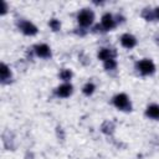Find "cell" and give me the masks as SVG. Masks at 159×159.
Listing matches in <instances>:
<instances>
[{
	"instance_id": "obj_1",
	"label": "cell",
	"mask_w": 159,
	"mask_h": 159,
	"mask_svg": "<svg viewBox=\"0 0 159 159\" xmlns=\"http://www.w3.org/2000/svg\"><path fill=\"white\" fill-rule=\"evenodd\" d=\"M113 104H114L118 109H120V111L128 112V111L132 109L130 101H129V98H128V96H127L125 93H119V94L114 96V97H113Z\"/></svg>"
},
{
	"instance_id": "obj_2",
	"label": "cell",
	"mask_w": 159,
	"mask_h": 159,
	"mask_svg": "<svg viewBox=\"0 0 159 159\" xmlns=\"http://www.w3.org/2000/svg\"><path fill=\"white\" fill-rule=\"evenodd\" d=\"M94 20V14L89 9H82L77 15V21L81 26H89Z\"/></svg>"
},
{
	"instance_id": "obj_3",
	"label": "cell",
	"mask_w": 159,
	"mask_h": 159,
	"mask_svg": "<svg viewBox=\"0 0 159 159\" xmlns=\"http://www.w3.org/2000/svg\"><path fill=\"white\" fill-rule=\"evenodd\" d=\"M17 26H19V29H20L25 35H27V36H34V35L37 34V27H36L32 22H30V21L20 20V21L17 22Z\"/></svg>"
},
{
	"instance_id": "obj_4",
	"label": "cell",
	"mask_w": 159,
	"mask_h": 159,
	"mask_svg": "<svg viewBox=\"0 0 159 159\" xmlns=\"http://www.w3.org/2000/svg\"><path fill=\"white\" fill-rule=\"evenodd\" d=\"M137 68H138L139 72L143 73V75H152V73L155 71L154 63H153L150 60H148V58H144V60L139 61V62L137 63Z\"/></svg>"
},
{
	"instance_id": "obj_5",
	"label": "cell",
	"mask_w": 159,
	"mask_h": 159,
	"mask_svg": "<svg viewBox=\"0 0 159 159\" xmlns=\"http://www.w3.org/2000/svg\"><path fill=\"white\" fill-rule=\"evenodd\" d=\"M34 51L37 56L42 57V58H48L51 57V50L46 43H40V45H35L34 46Z\"/></svg>"
},
{
	"instance_id": "obj_6",
	"label": "cell",
	"mask_w": 159,
	"mask_h": 159,
	"mask_svg": "<svg viewBox=\"0 0 159 159\" xmlns=\"http://www.w3.org/2000/svg\"><path fill=\"white\" fill-rule=\"evenodd\" d=\"M120 43L125 48H132V47H134L137 45V40L130 34H123L122 37H120Z\"/></svg>"
},
{
	"instance_id": "obj_7",
	"label": "cell",
	"mask_w": 159,
	"mask_h": 159,
	"mask_svg": "<svg viewBox=\"0 0 159 159\" xmlns=\"http://www.w3.org/2000/svg\"><path fill=\"white\" fill-rule=\"evenodd\" d=\"M116 57V51L113 48H106V47H102L99 48L98 51V58L102 60V61H108L111 58H114Z\"/></svg>"
},
{
	"instance_id": "obj_8",
	"label": "cell",
	"mask_w": 159,
	"mask_h": 159,
	"mask_svg": "<svg viewBox=\"0 0 159 159\" xmlns=\"http://www.w3.org/2000/svg\"><path fill=\"white\" fill-rule=\"evenodd\" d=\"M101 25L103 26V29H104L106 31H108V30H112V29L116 26V21H114V19H113V16H112L111 14H104V15L102 16V22H101Z\"/></svg>"
},
{
	"instance_id": "obj_9",
	"label": "cell",
	"mask_w": 159,
	"mask_h": 159,
	"mask_svg": "<svg viewBox=\"0 0 159 159\" xmlns=\"http://www.w3.org/2000/svg\"><path fill=\"white\" fill-rule=\"evenodd\" d=\"M2 142H4V145H5L6 149L14 150V148H15V145H14V135H12V133L10 130H5L2 133Z\"/></svg>"
},
{
	"instance_id": "obj_10",
	"label": "cell",
	"mask_w": 159,
	"mask_h": 159,
	"mask_svg": "<svg viewBox=\"0 0 159 159\" xmlns=\"http://www.w3.org/2000/svg\"><path fill=\"white\" fill-rule=\"evenodd\" d=\"M0 73H1V76H0V78H1V83L5 84V83H9V82L11 81V77H12L11 71H10V68H9L5 63H1Z\"/></svg>"
},
{
	"instance_id": "obj_11",
	"label": "cell",
	"mask_w": 159,
	"mask_h": 159,
	"mask_svg": "<svg viewBox=\"0 0 159 159\" xmlns=\"http://www.w3.org/2000/svg\"><path fill=\"white\" fill-rule=\"evenodd\" d=\"M72 91H73L72 84H70V83H63V84H61L60 87H57L56 94L60 96V97H68V96L72 93Z\"/></svg>"
},
{
	"instance_id": "obj_12",
	"label": "cell",
	"mask_w": 159,
	"mask_h": 159,
	"mask_svg": "<svg viewBox=\"0 0 159 159\" xmlns=\"http://www.w3.org/2000/svg\"><path fill=\"white\" fill-rule=\"evenodd\" d=\"M145 114L153 119H159V106L158 104H150L147 111H145Z\"/></svg>"
},
{
	"instance_id": "obj_13",
	"label": "cell",
	"mask_w": 159,
	"mask_h": 159,
	"mask_svg": "<svg viewBox=\"0 0 159 159\" xmlns=\"http://www.w3.org/2000/svg\"><path fill=\"white\" fill-rule=\"evenodd\" d=\"M101 130H102L104 134H107V135H112L113 132H114V123L111 122V120H106V122L102 124Z\"/></svg>"
},
{
	"instance_id": "obj_14",
	"label": "cell",
	"mask_w": 159,
	"mask_h": 159,
	"mask_svg": "<svg viewBox=\"0 0 159 159\" xmlns=\"http://www.w3.org/2000/svg\"><path fill=\"white\" fill-rule=\"evenodd\" d=\"M142 16H143L147 21H153V19L155 17V16H154V12H153L149 7L143 9V11H142Z\"/></svg>"
},
{
	"instance_id": "obj_15",
	"label": "cell",
	"mask_w": 159,
	"mask_h": 159,
	"mask_svg": "<svg viewBox=\"0 0 159 159\" xmlns=\"http://www.w3.org/2000/svg\"><path fill=\"white\" fill-rule=\"evenodd\" d=\"M94 84L92 83V82H88V83H86L84 86H83V88H82V92L86 94V96H89V94H92L93 92H94Z\"/></svg>"
},
{
	"instance_id": "obj_16",
	"label": "cell",
	"mask_w": 159,
	"mask_h": 159,
	"mask_svg": "<svg viewBox=\"0 0 159 159\" xmlns=\"http://www.w3.org/2000/svg\"><path fill=\"white\" fill-rule=\"evenodd\" d=\"M60 77H61V80H63V81H70L71 78H72V72L70 71V70H67V68H63L61 72H60Z\"/></svg>"
},
{
	"instance_id": "obj_17",
	"label": "cell",
	"mask_w": 159,
	"mask_h": 159,
	"mask_svg": "<svg viewBox=\"0 0 159 159\" xmlns=\"http://www.w3.org/2000/svg\"><path fill=\"white\" fill-rule=\"evenodd\" d=\"M117 67V62H116V60L114 58H111V60H108V61H106L104 62V68L106 70H114Z\"/></svg>"
},
{
	"instance_id": "obj_18",
	"label": "cell",
	"mask_w": 159,
	"mask_h": 159,
	"mask_svg": "<svg viewBox=\"0 0 159 159\" xmlns=\"http://www.w3.org/2000/svg\"><path fill=\"white\" fill-rule=\"evenodd\" d=\"M48 25H50V27H51L53 31H58V30L61 29V24H60V21H58V20H56V19L50 20Z\"/></svg>"
},
{
	"instance_id": "obj_19",
	"label": "cell",
	"mask_w": 159,
	"mask_h": 159,
	"mask_svg": "<svg viewBox=\"0 0 159 159\" xmlns=\"http://www.w3.org/2000/svg\"><path fill=\"white\" fill-rule=\"evenodd\" d=\"M106 30L103 29V26L102 25H96L94 27H93V32H104Z\"/></svg>"
},
{
	"instance_id": "obj_20",
	"label": "cell",
	"mask_w": 159,
	"mask_h": 159,
	"mask_svg": "<svg viewBox=\"0 0 159 159\" xmlns=\"http://www.w3.org/2000/svg\"><path fill=\"white\" fill-rule=\"evenodd\" d=\"M1 5H2V9H1L0 14H1V15H5V14H6V11H7V5H6V2H5V1H1Z\"/></svg>"
},
{
	"instance_id": "obj_21",
	"label": "cell",
	"mask_w": 159,
	"mask_h": 159,
	"mask_svg": "<svg viewBox=\"0 0 159 159\" xmlns=\"http://www.w3.org/2000/svg\"><path fill=\"white\" fill-rule=\"evenodd\" d=\"M75 32H76V34H78V35H81V36L86 35V31H83L82 29H76V30H75Z\"/></svg>"
},
{
	"instance_id": "obj_22",
	"label": "cell",
	"mask_w": 159,
	"mask_h": 159,
	"mask_svg": "<svg viewBox=\"0 0 159 159\" xmlns=\"http://www.w3.org/2000/svg\"><path fill=\"white\" fill-rule=\"evenodd\" d=\"M154 16H155V17L159 20V7H157V9L154 10Z\"/></svg>"
},
{
	"instance_id": "obj_23",
	"label": "cell",
	"mask_w": 159,
	"mask_h": 159,
	"mask_svg": "<svg viewBox=\"0 0 159 159\" xmlns=\"http://www.w3.org/2000/svg\"><path fill=\"white\" fill-rule=\"evenodd\" d=\"M117 21H118V22H123V21H124V17L118 15V16H117Z\"/></svg>"
},
{
	"instance_id": "obj_24",
	"label": "cell",
	"mask_w": 159,
	"mask_h": 159,
	"mask_svg": "<svg viewBox=\"0 0 159 159\" xmlns=\"http://www.w3.org/2000/svg\"><path fill=\"white\" fill-rule=\"evenodd\" d=\"M154 39H155V42H157V43H158V45H159V34H157V35H155V37H154Z\"/></svg>"
}]
</instances>
